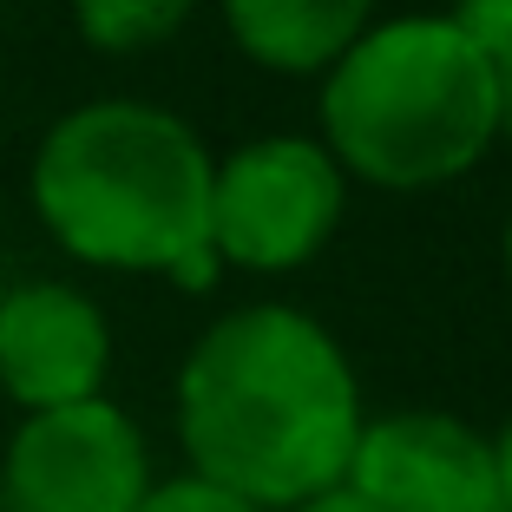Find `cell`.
<instances>
[{
    "label": "cell",
    "instance_id": "cell-13",
    "mask_svg": "<svg viewBox=\"0 0 512 512\" xmlns=\"http://www.w3.org/2000/svg\"><path fill=\"white\" fill-rule=\"evenodd\" d=\"M493 79H499V132L512 138V46L493 60Z\"/></svg>",
    "mask_w": 512,
    "mask_h": 512
},
{
    "label": "cell",
    "instance_id": "cell-5",
    "mask_svg": "<svg viewBox=\"0 0 512 512\" xmlns=\"http://www.w3.org/2000/svg\"><path fill=\"white\" fill-rule=\"evenodd\" d=\"M145 493V434L106 394L27 414L0 453V512H132Z\"/></svg>",
    "mask_w": 512,
    "mask_h": 512
},
{
    "label": "cell",
    "instance_id": "cell-1",
    "mask_svg": "<svg viewBox=\"0 0 512 512\" xmlns=\"http://www.w3.org/2000/svg\"><path fill=\"white\" fill-rule=\"evenodd\" d=\"M362 421V381L342 342L289 302L217 316L178 368V440L191 473L263 512L342 486Z\"/></svg>",
    "mask_w": 512,
    "mask_h": 512
},
{
    "label": "cell",
    "instance_id": "cell-8",
    "mask_svg": "<svg viewBox=\"0 0 512 512\" xmlns=\"http://www.w3.org/2000/svg\"><path fill=\"white\" fill-rule=\"evenodd\" d=\"M375 0H224V27L243 60L270 73H329L368 33Z\"/></svg>",
    "mask_w": 512,
    "mask_h": 512
},
{
    "label": "cell",
    "instance_id": "cell-7",
    "mask_svg": "<svg viewBox=\"0 0 512 512\" xmlns=\"http://www.w3.org/2000/svg\"><path fill=\"white\" fill-rule=\"evenodd\" d=\"M112 329L73 283H20L0 296V394L27 414L106 394Z\"/></svg>",
    "mask_w": 512,
    "mask_h": 512
},
{
    "label": "cell",
    "instance_id": "cell-10",
    "mask_svg": "<svg viewBox=\"0 0 512 512\" xmlns=\"http://www.w3.org/2000/svg\"><path fill=\"white\" fill-rule=\"evenodd\" d=\"M132 512H263V506L237 499L230 486L204 480V473H178V480H151V493Z\"/></svg>",
    "mask_w": 512,
    "mask_h": 512
},
{
    "label": "cell",
    "instance_id": "cell-15",
    "mask_svg": "<svg viewBox=\"0 0 512 512\" xmlns=\"http://www.w3.org/2000/svg\"><path fill=\"white\" fill-rule=\"evenodd\" d=\"M506 270H512V217H506Z\"/></svg>",
    "mask_w": 512,
    "mask_h": 512
},
{
    "label": "cell",
    "instance_id": "cell-11",
    "mask_svg": "<svg viewBox=\"0 0 512 512\" xmlns=\"http://www.w3.org/2000/svg\"><path fill=\"white\" fill-rule=\"evenodd\" d=\"M453 27L467 33L486 60H499L512 46V0H460V7H453Z\"/></svg>",
    "mask_w": 512,
    "mask_h": 512
},
{
    "label": "cell",
    "instance_id": "cell-4",
    "mask_svg": "<svg viewBox=\"0 0 512 512\" xmlns=\"http://www.w3.org/2000/svg\"><path fill=\"white\" fill-rule=\"evenodd\" d=\"M348 211V171L322 138H250L211 165V250L224 270L283 276L329 250Z\"/></svg>",
    "mask_w": 512,
    "mask_h": 512
},
{
    "label": "cell",
    "instance_id": "cell-12",
    "mask_svg": "<svg viewBox=\"0 0 512 512\" xmlns=\"http://www.w3.org/2000/svg\"><path fill=\"white\" fill-rule=\"evenodd\" d=\"M289 512H375L355 486H329V493H316V499H302V506H289Z\"/></svg>",
    "mask_w": 512,
    "mask_h": 512
},
{
    "label": "cell",
    "instance_id": "cell-14",
    "mask_svg": "<svg viewBox=\"0 0 512 512\" xmlns=\"http://www.w3.org/2000/svg\"><path fill=\"white\" fill-rule=\"evenodd\" d=\"M493 460H499V493H506V512H512V421H506V434L493 440Z\"/></svg>",
    "mask_w": 512,
    "mask_h": 512
},
{
    "label": "cell",
    "instance_id": "cell-3",
    "mask_svg": "<svg viewBox=\"0 0 512 512\" xmlns=\"http://www.w3.org/2000/svg\"><path fill=\"white\" fill-rule=\"evenodd\" d=\"M499 138L493 60L453 14L381 20L322 79V145L362 184L434 191L480 165Z\"/></svg>",
    "mask_w": 512,
    "mask_h": 512
},
{
    "label": "cell",
    "instance_id": "cell-6",
    "mask_svg": "<svg viewBox=\"0 0 512 512\" xmlns=\"http://www.w3.org/2000/svg\"><path fill=\"white\" fill-rule=\"evenodd\" d=\"M342 486H355L375 512H506L493 440L434 407L362 421Z\"/></svg>",
    "mask_w": 512,
    "mask_h": 512
},
{
    "label": "cell",
    "instance_id": "cell-2",
    "mask_svg": "<svg viewBox=\"0 0 512 512\" xmlns=\"http://www.w3.org/2000/svg\"><path fill=\"white\" fill-rule=\"evenodd\" d=\"M211 151L178 112L145 99H92L46 125L27 191L46 237L92 270L171 276L211 289Z\"/></svg>",
    "mask_w": 512,
    "mask_h": 512
},
{
    "label": "cell",
    "instance_id": "cell-9",
    "mask_svg": "<svg viewBox=\"0 0 512 512\" xmlns=\"http://www.w3.org/2000/svg\"><path fill=\"white\" fill-rule=\"evenodd\" d=\"M191 7L197 0H73V27L92 53L132 60V53L165 46L191 20Z\"/></svg>",
    "mask_w": 512,
    "mask_h": 512
}]
</instances>
